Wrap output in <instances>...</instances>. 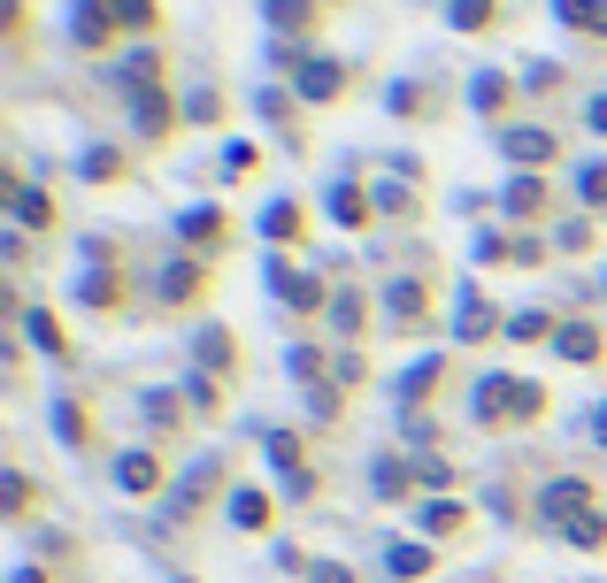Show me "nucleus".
Returning a JSON list of instances; mask_svg holds the SVG:
<instances>
[{"label": "nucleus", "mask_w": 607, "mask_h": 583, "mask_svg": "<svg viewBox=\"0 0 607 583\" xmlns=\"http://www.w3.org/2000/svg\"><path fill=\"white\" fill-rule=\"evenodd\" d=\"M262 453H270L278 484H285V507H315V499H323V468L307 460V437L301 431L270 423V431H262Z\"/></svg>", "instance_id": "obj_3"}, {"label": "nucleus", "mask_w": 607, "mask_h": 583, "mask_svg": "<svg viewBox=\"0 0 607 583\" xmlns=\"http://www.w3.org/2000/svg\"><path fill=\"white\" fill-rule=\"evenodd\" d=\"M554 361H577V369H600V361H607V338H600V322H585V315H569V322L554 330Z\"/></svg>", "instance_id": "obj_31"}, {"label": "nucleus", "mask_w": 607, "mask_h": 583, "mask_svg": "<svg viewBox=\"0 0 607 583\" xmlns=\"http://www.w3.org/2000/svg\"><path fill=\"white\" fill-rule=\"evenodd\" d=\"M270 292L285 299V315H331V292L338 285H323V269H307V262H293V254H270Z\"/></svg>", "instance_id": "obj_9"}, {"label": "nucleus", "mask_w": 607, "mask_h": 583, "mask_svg": "<svg viewBox=\"0 0 607 583\" xmlns=\"http://www.w3.org/2000/svg\"><path fill=\"white\" fill-rule=\"evenodd\" d=\"M15 330H23V346H31V353H46V361H70V353H77V346H70V322H62L54 307H23V322H15Z\"/></svg>", "instance_id": "obj_29"}, {"label": "nucleus", "mask_w": 607, "mask_h": 583, "mask_svg": "<svg viewBox=\"0 0 607 583\" xmlns=\"http://www.w3.org/2000/svg\"><path fill=\"white\" fill-rule=\"evenodd\" d=\"M185 369H200V377H216V384H231V377H247V346H239V330L231 322H192L185 330Z\"/></svg>", "instance_id": "obj_6"}, {"label": "nucleus", "mask_w": 607, "mask_h": 583, "mask_svg": "<svg viewBox=\"0 0 607 583\" xmlns=\"http://www.w3.org/2000/svg\"><path fill=\"white\" fill-rule=\"evenodd\" d=\"M369 200H377V223H423V192L408 177H377Z\"/></svg>", "instance_id": "obj_33"}, {"label": "nucleus", "mask_w": 607, "mask_h": 583, "mask_svg": "<svg viewBox=\"0 0 607 583\" xmlns=\"http://www.w3.org/2000/svg\"><path fill=\"white\" fill-rule=\"evenodd\" d=\"M231 491H239V484H231V460H223V453H200L192 468H177L169 515H177V522H200V515H208L216 499H231Z\"/></svg>", "instance_id": "obj_4"}, {"label": "nucleus", "mask_w": 607, "mask_h": 583, "mask_svg": "<svg viewBox=\"0 0 607 583\" xmlns=\"http://www.w3.org/2000/svg\"><path fill=\"white\" fill-rule=\"evenodd\" d=\"M554 262V231H515V269H546Z\"/></svg>", "instance_id": "obj_52"}, {"label": "nucleus", "mask_w": 607, "mask_h": 583, "mask_svg": "<svg viewBox=\"0 0 607 583\" xmlns=\"http://www.w3.org/2000/svg\"><path fill=\"white\" fill-rule=\"evenodd\" d=\"M546 8H554V23H562V31H577V39L607 46V0H546Z\"/></svg>", "instance_id": "obj_37"}, {"label": "nucleus", "mask_w": 607, "mask_h": 583, "mask_svg": "<svg viewBox=\"0 0 607 583\" xmlns=\"http://www.w3.org/2000/svg\"><path fill=\"white\" fill-rule=\"evenodd\" d=\"M469 262H477V269H515V231H507V223H484L477 246H469Z\"/></svg>", "instance_id": "obj_44"}, {"label": "nucleus", "mask_w": 607, "mask_h": 583, "mask_svg": "<svg viewBox=\"0 0 607 583\" xmlns=\"http://www.w3.org/2000/svg\"><path fill=\"white\" fill-rule=\"evenodd\" d=\"M385 108H393L400 124H431V116L447 108V93H439L431 77H400V85H385Z\"/></svg>", "instance_id": "obj_28"}, {"label": "nucleus", "mask_w": 607, "mask_h": 583, "mask_svg": "<svg viewBox=\"0 0 607 583\" xmlns=\"http://www.w3.org/2000/svg\"><path fill=\"white\" fill-rule=\"evenodd\" d=\"M231 239H239L231 208H216V200H192V208H177V254H200V262H216V254H231Z\"/></svg>", "instance_id": "obj_8"}, {"label": "nucleus", "mask_w": 607, "mask_h": 583, "mask_svg": "<svg viewBox=\"0 0 607 583\" xmlns=\"http://www.w3.org/2000/svg\"><path fill=\"white\" fill-rule=\"evenodd\" d=\"M538 415H546V384L538 377H515V431H531Z\"/></svg>", "instance_id": "obj_53"}, {"label": "nucleus", "mask_w": 607, "mask_h": 583, "mask_svg": "<svg viewBox=\"0 0 607 583\" xmlns=\"http://www.w3.org/2000/svg\"><path fill=\"white\" fill-rule=\"evenodd\" d=\"M0 254H8V269H23V262H31V239H23V231H8V239H0Z\"/></svg>", "instance_id": "obj_59"}, {"label": "nucleus", "mask_w": 607, "mask_h": 583, "mask_svg": "<svg viewBox=\"0 0 607 583\" xmlns=\"http://www.w3.org/2000/svg\"><path fill=\"white\" fill-rule=\"evenodd\" d=\"M323 8H346V0H323Z\"/></svg>", "instance_id": "obj_62"}, {"label": "nucleus", "mask_w": 607, "mask_h": 583, "mask_svg": "<svg viewBox=\"0 0 607 583\" xmlns=\"http://www.w3.org/2000/svg\"><path fill=\"white\" fill-rule=\"evenodd\" d=\"M515 100H523V77H507V70H477L469 77V108L500 131V124H515Z\"/></svg>", "instance_id": "obj_20"}, {"label": "nucleus", "mask_w": 607, "mask_h": 583, "mask_svg": "<svg viewBox=\"0 0 607 583\" xmlns=\"http://www.w3.org/2000/svg\"><path fill=\"white\" fill-rule=\"evenodd\" d=\"M323 215H331L338 231H354V239H369V231H377V200H369V184H354V177L323 184Z\"/></svg>", "instance_id": "obj_21"}, {"label": "nucleus", "mask_w": 607, "mask_h": 583, "mask_svg": "<svg viewBox=\"0 0 607 583\" xmlns=\"http://www.w3.org/2000/svg\"><path fill=\"white\" fill-rule=\"evenodd\" d=\"M62 46H70V54H116L124 31H116L108 0H70V8H62Z\"/></svg>", "instance_id": "obj_14"}, {"label": "nucleus", "mask_w": 607, "mask_h": 583, "mask_svg": "<svg viewBox=\"0 0 607 583\" xmlns=\"http://www.w3.org/2000/svg\"><path fill=\"white\" fill-rule=\"evenodd\" d=\"M562 85H569L562 62H523V100H546V93H562Z\"/></svg>", "instance_id": "obj_51"}, {"label": "nucleus", "mask_w": 607, "mask_h": 583, "mask_svg": "<svg viewBox=\"0 0 607 583\" xmlns=\"http://www.w3.org/2000/svg\"><path fill=\"white\" fill-rule=\"evenodd\" d=\"M54 437H62L70 453H85V445H93V407H85L77 392H70V400H54Z\"/></svg>", "instance_id": "obj_41"}, {"label": "nucleus", "mask_w": 607, "mask_h": 583, "mask_svg": "<svg viewBox=\"0 0 607 583\" xmlns=\"http://www.w3.org/2000/svg\"><path fill=\"white\" fill-rule=\"evenodd\" d=\"M331 384H338V392H362V384H369V353H362V346H338V353H331Z\"/></svg>", "instance_id": "obj_49"}, {"label": "nucleus", "mask_w": 607, "mask_h": 583, "mask_svg": "<svg viewBox=\"0 0 607 583\" xmlns=\"http://www.w3.org/2000/svg\"><path fill=\"white\" fill-rule=\"evenodd\" d=\"M147 299L161 307V315H185V307H200V299H208V262H200V254H169V262L154 269Z\"/></svg>", "instance_id": "obj_11"}, {"label": "nucleus", "mask_w": 607, "mask_h": 583, "mask_svg": "<svg viewBox=\"0 0 607 583\" xmlns=\"http://www.w3.org/2000/svg\"><path fill=\"white\" fill-rule=\"evenodd\" d=\"M323 322L338 330V346H362V338H369V292H362V285H338Z\"/></svg>", "instance_id": "obj_32"}, {"label": "nucleus", "mask_w": 607, "mask_h": 583, "mask_svg": "<svg viewBox=\"0 0 607 583\" xmlns=\"http://www.w3.org/2000/svg\"><path fill=\"white\" fill-rule=\"evenodd\" d=\"M116 484H124L132 499H161L177 476H169V460H161L154 445H124V453H116Z\"/></svg>", "instance_id": "obj_22"}, {"label": "nucleus", "mask_w": 607, "mask_h": 583, "mask_svg": "<svg viewBox=\"0 0 607 583\" xmlns=\"http://www.w3.org/2000/svg\"><path fill=\"white\" fill-rule=\"evenodd\" d=\"M431 569H439V545H431V538H400V545L385 553V576L393 583H423Z\"/></svg>", "instance_id": "obj_35"}, {"label": "nucleus", "mask_w": 607, "mask_h": 583, "mask_svg": "<svg viewBox=\"0 0 607 583\" xmlns=\"http://www.w3.org/2000/svg\"><path fill=\"white\" fill-rule=\"evenodd\" d=\"M562 315L554 307H507V346H554Z\"/></svg>", "instance_id": "obj_39"}, {"label": "nucleus", "mask_w": 607, "mask_h": 583, "mask_svg": "<svg viewBox=\"0 0 607 583\" xmlns=\"http://www.w3.org/2000/svg\"><path fill=\"white\" fill-rule=\"evenodd\" d=\"M469 415H477L484 431H515V377H507V369H484L477 392H469Z\"/></svg>", "instance_id": "obj_24"}, {"label": "nucleus", "mask_w": 607, "mask_h": 583, "mask_svg": "<svg viewBox=\"0 0 607 583\" xmlns=\"http://www.w3.org/2000/svg\"><path fill=\"white\" fill-rule=\"evenodd\" d=\"M254 169H262V146L254 139H223V161H216L223 184H239V177H254Z\"/></svg>", "instance_id": "obj_48"}, {"label": "nucleus", "mask_w": 607, "mask_h": 583, "mask_svg": "<svg viewBox=\"0 0 607 583\" xmlns=\"http://www.w3.org/2000/svg\"><path fill=\"white\" fill-rule=\"evenodd\" d=\"M600 507H607V499L593 491V484H585V476H569V468L538 484V522H546L554 538H562L569 522H585V515H600Z\"/></svg>", "instance_id": "obj_10"}, {"label": "nucleus", "mask_w": 607, "mask_h": 583, "mask_svg": "<svg viewBox=\"0 0 607 583\" xmlns=\"http://www.w3.org/2000/svg\"><path fill=\"white\" fill-rule=\"evenodd\" d=\"M562 538H569L577 553H607V507H600V515H585V522H569Z\"/></svg>", "instance_id": "obj_54"}, {"label": "nucleus", "mask_w": 607, "mask_h": 583, "mask_svg": "<svg viewBox=\"0 0 607 583\" xmlns=\"http://www.w3.org/2000/svg\"><path fill=\"white\" fill-rule=\"evenodd\" d=\"M323 0H262V23H270V39H285V46H315L323 39Z\"/></svg>", "instance_id": "obj_18"}, {"label": "nucleus", "mask_w": 607, "mask_h": 583, "mask_svg": "<svg viewBox=\"0 0 607 583\" xmlns=\"http://www.w3.org/2000/svg\"><path fill=\"white\" fill-rule=\"evenodd\" d=\"M254 239H262L270 254H293V246H307V200H270V208L254 215Z\"/></svg>", "instance_id": "obj_23"}, {"label": "nucleus", "mask_w": 607, "mask_h": 583, "mask_svg": "<svg viewBox=\"0 0 607 583\" xmlns=\"http://www.w3.org/2000/svg\"><path fill=\"white\" fill-rule=\"evenodd\" d=\"M278 491H262V484H239L231 499H223V515H231V530H247V538H270L278 530Z\"/></svg>", "instance_id": "obj_26"}, {"label": "nucleus", "mask_w": 607, "mask_h": 583, "mask_svg": "<svg viewBox=\"0 0 607 583\" xmlns=\"http://www.w3.org/2000/svg\"><path fill=\"white\" fill-rule=\"evenodd\" d=\"M254 116H262V124H270V131H285V146H293V153H301L307 146V108H301V93H293V85H262V93H254Z\"/></svg>", "instance_id": "obj_25"}, {"label": "nucleus", "mask_w": 607, "mask_h": 583, "mask_svg": "<svg viewBox=\"0 0 607 583\" xmlns=\"http://www.w3.org/2000/svg\"><path fill=\"white\" fill-rule=\"evenodd\" d=\"M301 576H307V583H354V569H338V561H315V553H307Z\"/></svg>", "instance_id": "obj_57"}, {"label": "nucleus", "mask_w": 607, "mask_h": 583, "mask_svg": "<svg viewBox=\"0 0 607 583\" xmlns=\"http://www.w3.org/2000/svg\"><path fill=\"white\" fill-rule=\"evenodd\" d=\"M270 70L301 93V108H338V100L354 93V62H338V54H323V46H285V39H270Z\"/></svg>", "instance_id": "obj_1"}, {"label": "nucleus", "mask_w": 607, "mask_h": 583, "mask_svg": "<svg viewBox=\"0 0 607 583\" xmlns=\"http://www.w3.org/2000/svg\"><path fill=\"white\" fill-rule=\"evenodd\" d=\"M484 338H507V307H492L477 277H454V346H484Z\"/></svg>", "instance_id": "obj_13"}, {"label": "nucleus", "mask_w": 607, "mask_h": 583, "mask_svg": "<svg viewBox=\"0 0 607 583\" xmlns=\"http://www.w3.org/2000/svg\"><path fill=\"white\" fill-rule=\"evenodd\" d=\"M0 208L15 215V231H62V200L46 184H31V177H8L0 184Z\"/></svg>", "instance_id": "obj_16"}, {"label": "nucleus", "mask_w": 607, "mask_h": 583, "mask_svg": "<svg viewBox=\"0 0 607 583\" xmlns=\"http://www.w3.org/2000/svg\"><path fill=\"white\" fill-rule=\"evenodd\" d=\"M585 131H593V139L607 146V85H600V93H593V100H585Z\"/></svg>", "instance_id": "obj_58"}, {"label": "nucleus", "mask_w": 607, "mask_h": 583, "mask_svg": "<svg viewBox=\"0 0 607 583\" xmlns=\"http://www.w3.org/2000/svg\"><path fill=\"white\" fill-rule=\"evenodd\" d=\"M185 124H231V93L223 85H185Z\"/></svg>", "instance_id": "obj_43"}, {"label": "nucleus", "mask_w": 607, "mask_h": 583, "mask_svg": "<svg viewBox=\"0 0 607 583\" xmlns=\"http://www.w3.org/2000/svg\"><path fill=\"white\" fill-rule=\"evenodd\" d=\"M31 507H39L31 468H8V476H0V515H8V522H31Z\"/></svg>", "instance_id": "obj_47"}, {"label": "nucleus", "mask_w": 607, "mask_h": 583, "mask_svg": "<svg viewBox=\"0 0 607 583\" xmlns=\"http://www.w3.org/2000/svg\"><path fill=\"white\" fill-rule=\"evenodd\" d=\"M307 415L315 423H338V384H307Z\"/></svg>", "instance_id": "obj_56"}, {"label": "nucleus", "mask_w": 607, "mask_h": 583, "mask_svg": "<svg viewBox=\"0 0 607 583\" xmlns=\"http://www.w3.org/2000/svg\"><path fill=\"white\" fill-rule=\"evenodd\" d=\"M70 299H77V307H93V315H124V307L139 299V285H132V269H124V262H93V269H77V277H70Z\"/></svg>", "instance_id": "obj_15"}, {"label": "nucleus", "mask_w": 607, "mask_h": 583, "mask_svg": "<svg viewBox=\"0 0 607 583\" xmlns=\"http://www.w3.org/2000/svg\"><path fill=\"white\" fill-rule=\"evenodd\" d=\"M369 484H377V499H423L408 453H377V460H369Z\"/></svg>", "instance_id": "obj_38"}, {"label": "nucleus", "mask_w": 607, "mask_h": 583, "mask_svg": "<svg viewBox=\"0 0 607 583\" xmlns=\"http://www.w3.org/2000/svg\"><path fill=\"white\" fill-rule=\"evenodd\" d=\"M177 384H185V400H192V415H200V423H208V415H223V384H216V377H200V369H185Z\"/></svg>", "instance_id": "obj_50"}, {"label": "nucleus", "mask_w": 607, "mask_h": 583, "mask_svg": "<svg viewBox=\"0 0 607 583\" xmlns=\"http://www.w3.org/2000/svg\"><path fill=\"white\" fill-rule=\"evenodd\" d=\"M139 415H147V445H169L192 423V400H185V384H154V392H139Z\"/></svg>", "instance_id": "obj_19"}, {"label": "nucleus", "mask_w": 607, "mask_h": 583, "mask_svg": "<svg viewBox=\"0 0 607 583\" xmlns=\"http://www.w3.org/2000/svg\"><path fill=\"white\" fill-rule=\"evenodd\" d=\"M600 246V215H554V254H593Z\"/></svg>", "instance_id": "obj_46"}, {"label": "nucleus", "mask_w": 607, "mask_h": 583, "mask_svg": "<svg viewBox=\"0 0 607 583\" xmlns=\"http://www.w3.org/2000/svg\"><path fill=\"white\" fill-rule=\"evenodd\" d=\"M132 177V146L124 139H85L77 153V184H124Z\"/></svg>", "instance_id": "obj_27"}, {"label": "nucleus", "mask_w": 607, "mask_h": 583, "mask_svg": "<svg viewBox=\"0 0 607 583\" xmlns=\"http://www.w3.org/2000/svg\"><path fill=\"white\" fill-rule=\"evenodd\" d=\"M377 307H385V322H400V330H423V322L439 315V262H416V269L385 277Z\"/></svg>", "instance_id": "obj_5"}, {"label": "nucleus", "mask_w": 607, "mask_h": 583, "mask_svg": "<svg viewBox=\"0 0 607 583\" xmlns=\"http://www.w3.org/2000/svg\"><path fill=\"white\" fill-rule=\"evenodd\" d=\"M447 369H454V353H423V361H408V377L393 384V392H400V407H408V415H423V400H439Z\"/></svg>", "instance_id": "obj_30"}, {"label": "nucleus", "mask_w": 607, "mask_h": 583, "mask_svg": "<svg viewBox=\"0 0 607 583\" xmlns=\"http://www.w3.org/2000/svg\"><path fill=\"white\" fill-rule=\"evenodd\" d=\"M408 460H416V491H423V499H447V491L461 484V468L447 460V453H431V445H423V453H408Z\"/></svg>", "instance_id": "obj_40"}, {"label": "nucleus", "mask_w": 607, "mask_h": 583, "mask_svg": "<svg viewBox=\"0 0 607 583\" xmlns=\"http://www.w3.org/2000/svg\"><path fill=\"white\" fill-rule=\"evenodd\" d=\"M569 200H577V215H600L607 223V153H585L569 169Z\"/></svg>", "instance_id": "obj_34"}, {"label": "nucleus", "mask_w": 607, "mask_h": 583, "mask_svg": "<svg viewBox=\"0 0 607 583\" xmlns=\"http://www.w3.org/2000/svg\"><path fill=\"white\" fill-rule=\"evenodd\" d=\"M124 131L139 146H169L185 131V93L169 85V93H139V100H124Z\"/></svg>", "instance_id": "obj_12"}, {"label": "nucleus", "mask_w": 607, "mask_h": 583, "mask_svg": "<svg viewBox=\"0 0 607 583\" xmlns=\"http://www.w3.org/2000/svg\"><path fill=\"white\" fill-rule=\"evenodd\" d=\"M416 530H423L431 545H447V538L469 530V507H461V499H416Z\"/></svg>", "instance_id": "obj_36"}, {"label": "nucleus", "mask_w": 607, "mask_h": 583, "mask_svg": "<svg viewBox=\"0 0 607 583\" xmlns=\"http://www.w3.org/2000/svg\"><path fill=\"white\" fill-rule=\"evenodd\" d=\"M593 437H600V445H607V400H600V407H593Z\"/></svg>", "instance_id": "obj_61"}, {"label": "nucleus", "mask_w": 607, "mask_h": 583, "mask_svg": "<svg viewBox=\"0 0 607 583\" xmlns=\"http://www.w3.org/2000/svg\"><path fill=\"white\" fill-rule=\"evenodd\" d=\"M447 23L461 39H484V31H500V0H447Z\"/></svg>", "instance_id": "obj_45"}, {"label": "nucleus", "mask_w": 607, "mask_h": 583, "mask_svg": "<svg viewBox=\"0 0 607 583\" xmlns=\"http://www.w3.org/2000/svg\"><path fill=\"white\" fill-rule=\"evenodd\" d=\"M0 31H8V46H23V31H31V0H0Z\"/></svg>", "instance_id": "obj_55"}, {"label": "nucleus", "mask_w": 607, "mask_h": 583, "mask_svg": "<svg viewBox=\"0 0 607 583\" xmlns=\"http://www.w3.org/2000/svg\"><path fill=\"white\" fill-rule=\"evenodd\" d=\"M500 223L507 231H554V177H531V169H507L500 184Z\"/></svg>", "instance_id": "obj_7"}, {"label": "nucleus", "mask_w": 607, "mask_h": 583, "mask_svg": "<svg viewBox=\"0 0 607 583\" xmlns=\"http://www.w3.org/2000/svg\"><path fill=\"white\" fill-rule=\"evenodd\" d=\"M108 70H116V93H124V100H139V93H169V54H161L154 39H147V46H124Z\"/></svg>", "instance_id": "obj_17"}, {"label": "nucleus", "mask_w": 607, "mask_h": 583, "mask_svg": "<svg viewBox=\"0 0 607 583\" xmlns=\"http://www.w3.org/2000/svg\"><path fill=\"white\" fill-rule=\"evenodd\" d=\"M8 583H54V561H23V569H15Z\"/></svg>", "instance_id": "obj_60"}, {"label": "nucleus", "mask_w": 607, "mask_h": 583, "mask_svg": "<svg viewBox=\"0 0 607 583\" xmlns=\"http://www.w3.org/2000/svg\"><path fill=\"white\" fill-rule=\"evenodd\" d=\"M492 146H500V161H507V169H531V177H554V169H562V153H569L562 131H554L546 116H515V124H500Z\"/></svg>", "instance_id": "obj_2"}, {"label": "nucleus", "mask_w": 607, "mask_h": 583, "mask_svg": "<svg viewBox=\"0 0 607 583\" xmlns=\"http://www.w3.org/2000/svg\"><path fill=\"white\" fill-rule=\"evenodd\" d=\"M108 15H116V31H124V39H139V46L161 31V0H108Z\"/></svg>", "instance_id": "obj_42"}]
</instances>
